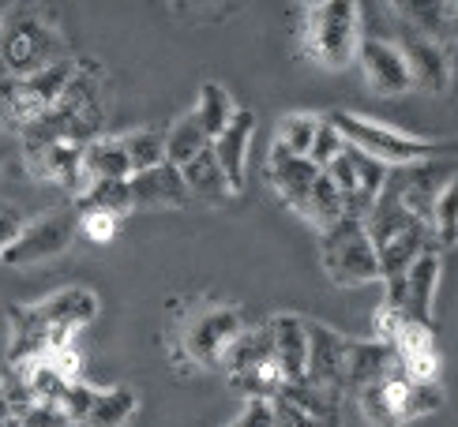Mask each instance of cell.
<instances>
[{"label":"cell","mask_w":458,"mask_h":427,"mask_svg":"<svg viewBox=\"0 0 458 427\" xmlns=\"http://www.w3.org/2000/svg\"><path fill=\"white\" fill-rule=\"evenodd\" d=\"M61 61H72L64 30L34 8H8L0 15V80H27Z\"/></svg>","instance_id":"1"},{"label":"cell","mask_w":458,"mask_h":427,"mask_svg":"<svg viewBox=\"0 0 458 427\" xmlns=\"http://www.w3.org/2000/svg\"><path fill=\"white\" fill-rule=\"evenodd\" d=\"M327 121L335 131L357 147L360 154H369L379 165L387 169H406V165H421V162H454L458 158V139H425V135H406L398 128H387L369 116H357L346 109L327 113Z\"/></svg>","instance_id":"2"},{"label":"cell","mask_w":458,"mask_h":427,"mask_svg":"<svg viewBox=\"0 0 458 427\" xmlns=\"http://www.w3.org/2000/svg\"><path fill=\"white\" fill-rule=\"evenodd\" d=\"M360 222H365V232H369V240L376 247V259H379V270H384V281L403 278L406 270L425 255V251L440 247V244H436L432 225H425L421 218H413V214L403 203H398L387 188H384V196L372 203V210ZM384 281H379V285H384Z\"/></svg>","instance_id":"3"},{"label":"cell","mask_w":458,"mask_h":427,"mask_svg":"<svg viewBox=\"0 0 458 427\" xmlns=\"http://www.w3.org/2000/svg\"><path fill=\"white\" fill-rule=\"evenodd\" d=\"M360 416L369 427H406L436 413L444 405V386L440 382H421L406 372H391L357 390Z\"/></svg>","instance_id":"4"},{"label":"cell","mask_w":458,"mask_h":427,"mask_svg":"<svg viewBox=\"0 0 458 427\" xmlns=\"http://www.w3.org/2000/svg\"><path fill=\"white\" fill-rule=\"evenodd\" d=\"M301 46L319 68L327 71L350 68L360 49V4H353V0H319V4H309L304 8Z\"/></svg>","instance_id":"5"},{"label":"cell","mask_w":458,"mask_h":427,"mask_svg":"<svg viewBox=\"0 0 458 427\" xmlns=\"http://www.w3.org/2000/svg\"><path fill=\"white\" fill-rule=\"evenodd\" d=\"M319 263L335 289H360L384 281L376 247L360 218H342L327 232H319Z\"/></svg>","instance_id":"6"},{"label":"cell","mask_w":458,"mask_h":427,"mask_svg":"<svg viewBox=\"0 0 458 427\" xmlns=\"http://www.w3.org/2000/svg\"><path fill=\"white\" fill-rule=\"evenodd\" d=\"M222 375L229 379V386H233L237 394L248 398H263L271 401L278 390H282V375L275 367V356H271V330L256 326V330H241V334L233 338V345L225 348V360H222Z\"/></svg>","instance_id":"7"},{"label":"cell","mask_w":458,"mask_h":427,"mask_svg":"<svg viewBox=\"0 0 458 427\" xmlns=\"http://www.w3.org/2000/svg\"><path fill=\"white\" fill-rule=\"evenodd\" d=\"M244 330V315L237 307H207V312H196L192 319L184 322L181 330V341H177V353L199 367V372H218L222 375V360H225V348L233 345V338Z\"/></svg>","instance_id":"8"},{"label":"cell","mask_w":458,"mask_h":427,"mask_svg":"<svg viewBox=\"0 0 458 427\" xmlns=\"http://www.w3.org/2000/svg\"><path fill=\"white\" fill-rule=\"evenodd\" d=\"M342 398L331 386H316L309 379L285 382L271 398L275 427H342Z\"/></svg>","instance_id":"9"},{"label":"cell","mask_w":458,"mask_h":427,"mask_svg":"<svg viewBox=\"0 0 458 427\" xmlns=\"http://www.w3.org/2000/svg\"><path fill=\"white\" fill-rule=\"evenodd\" d=\"M440 274H444V251L432 247L417 259L403 278L384 281L387 297L384 307L394 315H406L413 322H425L432 326V307H436V289H440Z\"/></svg>","instance_id":"10"},{"label":"cell","mask_w":458,"mask_h":427,"mask_svg":"<svg viewBox=\"0 0 458 427\" xmlns=\"http://www.w3.org/2000/svg\"><path fill=\"white\" fill-rule=\"evenodd\" d=\"M75 240V210H49V214H38V218L23 222L19 237L12 240V247L4 251L8 266H30V263H46L64 255Z\"/></svg>","instance_id":"11"},{"label":"cell","mask_w":458,"mask_h":427,"mask_svg":"<svg viewBox=\"0 0 458 427\" xmlns=\"http://www.w3.org/2000/svg\"><path fill=\"white\" fill-rule=\"evenodd\" d=\"M454 162H421V165H406V169H391L387 172V191L403 203L413 218H421L432 225V206L440 199V191L454 177Z\"/></svg>","instance_id":"12"},{"label":"cell","mask_w":458,"mask_h":427,"mask_svg":"<svg viewBox=\"0 0 458 427\" xmlns=\"http://www.w3.org/2000/svg\"><path fill=\"white\" fill-rule=\"evenodd\" d=\"M394 46H398V53H403V61H406L413 90L444 94L451 87V56H447L444 42H436V38L417 34L413 27L398 23V42Z\"/></svg>","instance_id":"13"},{"label":"cell","mask_w":458,"mask_h":427,"mask_svg":"<svg viewBox=\"0 0 458 427\" xmlns=\"http://www.w3.org/2000/svg\"><path fill=\"white\" fill-rule=\"evenodd\" d=\"M30 312L38 315V322H42L49 334L72 338L80 326H87L90 319H98L102 300H98V293H94V289H87V285H64V289H56L49 300L30 304Z\"/></svg>","instance_id":"14"},{"label":"cell","mask_w":458,"mask_h":427,"mask_svg":"<svg viewBox=\"0 0 458 427\" xmlns=\"http://www.w3.org/2000/svg\"><path fill=\"white\" fill-rule=\"evenodd\" d=\"M319 177L323 172L309 158H297V154L271 143V154H267V184H271V191L297 214V218L304 214V206H309V196H312Z\"/></svg>","instance_id":"15"},{"label":"cell","mask_w":458,"mask_h":427,"mask_svg":"<svg viewBox=\"0 0 458 427\" xmlns=\"http://www.w3.org/2000/svg\"><path fill=\"white\" fill-rule=\"evenodd\" d=\"M357 64L365 71L369 87L376 94H384V98H403V94L413 90L406 61H403V53H398L394 42H384V38H360Z\"/></svg>","instance_id":"16"},{"label":"cell","mask_w":458,"mask_h":427,"mask_svg":"<svg viewBox=\"0 0 458 427\" xmlns=\"http://www.w3.org/2000/svg\"><path fill=\"white\" fill-rule=\"evenodd\" d=\"M267 330H271V356L282 382H301L309 375V319L275 315Z\"/></svg>","instance_id":"17"},{"label":"cell","mask_w":458,"mask_h":427,"mask_svg":"<svg viewBox=\"0 0 458 427\" xmlns=\"http://www.w3.org/2000/svg\"><path fill=\"white\" fill-rule=\"evenodd\" d=\"M346 348L350 338L338 334V330L323 326V322H309V382L316 386H331V390H342V375H346Z\"/></svg>","instance_id":"18"},{"label":"cell","mask_w":458,"mask_h":427,"mask_svg":"<svg viewBox=\"0 0 458 427\" xmlns=\"http://www.w3.org/2000/svg\"><path fill=\"white\" fill-rule=\"evenodd\" d=\"M128 191H131V206H143V210H181L192 203L184 188V177L174 162H162L147 172H136V177L128 180Z\"/></svg>","instance_id":"19"},{"label":"cell","mask_w":458,"mask_h":427,"mask_svg":"<svg viewBox=\"0 0 458 427\" xmlns=\"http://www.w3.org/2000/svg\"><path fill=\"white\" fill-rule=\"evenodd\" d=\"M252 135H256V113L252 109H237V116L225 124V131L211 143L215 158L225 172V184L233 191V199L244 191L248 184V172H244V158H248V147H252Z\"/></svg>","instance_id":"20"},{"label":"cell","mask_w":458,"mask_h":427,"mask_svg":"<svg viewBox=\"0 0 458 427\" xmlns=\"http://www.w3.org/2000/svg\"><path fill=\"white\" fill-rule=\"evenodd\" d=\"M391 372H403V364H398V356H394V348H391V345H384L379 338H372V341L350 338L342 390H346V394H357L360 386H369V382L384 379V375H391Z\"/></svg>","instance_id":"21"},{"label":"cell","mask_w":458,"mask_h":427,"mask_svg":"<svg viewBox=\"0 0 458 427\" xmlns=\"http://www.w3.org/2000/svg\"><path fill=\"white\" fill-rule=\"evenodd\" d=\"M181 177H184V188H188V196L199 199V203H211V206H222L233 199V191H229L225 184V172L215 158V150L207 147L203 154H196L188 165H181Z\"/></svg>","instance_id":"22"},{"label":"cell","mask_w":458,"mask_h":427,"mask_svg":"<svg viewBox=\"0 0 458 427\" xmlns=\"http://www.w3.org/2000/svg\"><path fill=\"white\" fill-rule=\"evenodd\" d=\"M83 177H87V184L90 180H131V165L124 158L121 135L117 139L98 135L94 143L83 147Z\"/></svg>","instance_id":"23"},{"label":"cell","mask_w":458,"mask_h":427,"mask_svg":"<svg viewBox=\"0 0 458 427\" xmlns=\"http://www.w3.org/2000/svg\"><path fill=\"white\" fill-rule=\"evenodd\" d=\"M136 409H140V398L128 386H98L83 427H128Z\"/></svg>","instance_id":"24"},{"label":"cell","mask_w":458,"mask_h":427,"mask_svg":"<svg viewBox=\"0 0 458 427\" xmlns=\"http://www.w3.org/2000/svg\"><path fill=\"white\" fill-rule=\"evenodd\" d=\"M196 121L199 128L207 131V139H218V135L225 131V124L237 116V102H233V94H229L222 83H203L199 87V98H196Z\"/></svg>","instance_id":"25"},{"label":"cell","mask_w":458,"mask_h":427,"mask_svg":"<svg viewBox=\"0 0 458 427\" xmlns=\"http://www.w3.org/2000/svg\"><path fill=\"white\" fill-rule=\"evenodd\" d=\"M207 147H211V139H207V131L199 128L196 113H184L181 121L165 131V162H174L177 169L188 165L196 158V154H203Z\"/></svg>","instance_id":"26"},{"label":"cell","mask_w":458,"mask_h":427,"mask_svg":"<svg viewBox=\"0 0 458 427\" xmlns=\"http://www.w3.org/2000/svg\"><path fill=\"white\" fill-rule=\"evenodd\" d=\"M121 147H124V158L131 165V177L165 162V135L155 128H136V131L121 135Z\"/></svg>","instance_id":"27"},{"label":"cell","mask_w":458,"mask_h":427,"mask_svg":"<svg viewBox=\"0 0 458 427\" xmlns=\"http://www.w3.org/2000/svg\"><path fill=\"white\" fill-rule=\"evenodd\" d=\"M319 121H323V116H316V113H285L278 121V128H275V143L282 150L297 154V158H309L312 139L319 131Z\"/></svg>","instance_id":"28"},{"label":"cell","mask_w":458,"mask_h":427,"mask_svg":"<svg viewBox=\"0 0 458 427\" xmlns=\"http://www.w3.org/2000/svg\"><path fill=\"white\" fill-rule=\"evenodd\" d=\"M75 206L106 210V214H117V218H124V214L136 210V206H131L128 180H90V184L80 191V199H75Z\"/></svg>","instance_id":"29"},{"label":"cell","mask_w":458,"mask_h":427,"mask_svg":"<svg viewBox=\"0 0 458 427\" xmlns=\"http://www.w3.org/2000/svg\"><path fill=\"white\" fill-rule=\"evenodd\" d=\"M394 12L403 15L398 23L413 27L417 34H428L436 42H444V30L451 27V4H417V0H410V4H394Z\"/></svg>","instance_id":"30"},{"label":"cell","mask_w":458,"mask_h":427,"mask_svg":"<svg viewBox=\"0 0 458 427\" xmlns=\"http://www.w3.org/2000/svg\"><path fill=\"white\" fill-rule=\"evenodd\" d=\"M432 232H436V244L444 251L458 244V169L432 206Z\"/></svg>","instance_id":"31"},{"label":"cell","mask_w":458,"mask_h":427,"mask_svg":"<svg viewBox=\"0 0 458 427\" xmlns=\"http://www.w3.org/2000/svg\"><path fill=\"white\" fill-rule=\"evenodd\" d=\"M75 232H83L90 244H109V240H117L121 218H117V214H106V210L75 206Z\"/></svg>","instance_id":"32"},{"label":"cell","mask_w":458,"mask_h":427,"mask_svg":"<svg viewBox=\"0 0 458 427\" xmlns=\"http://www.w3.org/2000/svg\"><path fill=\"white\" fill-rule=\"evenodd\" d=\"M342 150H346V139H342V135L335 131V124L327 121V116H323V121H319V131H316V139H312V150H309V162L323 172V169H327V165L338 158Z\"/></svg>","instance_id":"33"},{"label":"cell","mask_w":458,"mask_h":427,"mask_svg":"<svg viewBox=\"0 0 458 427\" xmlns=\"http://www.w3.org/2000/svg\"><path fill=\"white\" fill-rule=\"evenodd\" d=\"M19 427H72V423H68V416L61 413V405L34 401L30 409L19 413Z\"/></svg>","instance_id":"34"},{"label":"cell","mask_w":458,"mask_h":427,"mask_svg":"<svg viewBox=\"0 0 458 427\" xmlns=\"http://www.w3.org/2000/svg\"><path fill=\"white\" fill-rule=\"evenodd\" d=\"M229 427H275V413H271V401L263 398H248L244 409L237 413V420Z\"/></svg>","instance_id":"35"},{"label":"cell","mask_w":458,"mask_h":427,"mask_svg":"<svg viewBox=\"0 0 458 427\" xmlns=\"http://www.w3.org/2000/svg\"><path fill=\"white\" fill-rule=\"evenodd\" d=\"M19 229H23V218H19L15 210L0 206V259H4V251L12 247V240L19 237Z\"/></svg>","instance_id":"36"},{"label":"cell","mask_w":458,"mask_h":427,"mask_svg":"<svg viewBox=\"0 0 458 427\" xmlns=\"http://www.w3.org/2000/svg\"><path fill=\"white\" fill-rule=\"evenodd\" d=\"M8 420H19L15 416V409H12V401H8V394L0 390V423H8Z\"/></svg>","instance_id":"37"},{"label":"cell","mask_w":458,"mask_h":427,"mask_svg":"<svg viewBox=\"0 0 458 427\" xmlns=\"http://www.w3.org/2000/svg\"><path fill=\"white\" fill-rule=\"evenodd\" d=\"M451 27L458 30V4H451Z\"/></svg>","instance_id":"38"}]
</instances>
